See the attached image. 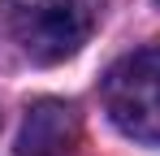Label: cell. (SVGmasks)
I'll list each match as a JSON object with an SVG mask.
<instances>
[{
  "mask_svg": "<svg viewBox=\"0 0 160 156\" xmlns=\"http://www.w3.org/2000/svg\"><path fill=\"white\" fill-rule=\"evenodd\" d=\"M156 4H160V0H156Z\"/></svg>",
  "mask_w": 160,
  "mask_h": 156,
  "instance_id": "4",
  "label": "cell"
},
{
  "mask_svg": "<svg viewBox=\"0 0 160 156\" xmlns=\"http://www.w3.org/2000/svg\"><path fill=\"white\" fill-rule=\"evenodd\" d=\"M108 0H0L9 30L30 61L56 65L91 39Z\"/></svg>",
  "mask_w": 160,
  "mask_h": 156,
  "instance_id": "1",
  "label": "cell"
},
{
  "mask_svg": "<svg viewBox=\"0 0 160 156\" xmlns=\"http://www.w3.org/2000/svg\"><path fill=\"white\" fill-rule=\"evenodd\" d=\"M78 139V117L65 100H39L26 108V122L18 134L22 156H61Z\"/></svg>",
  "mask_w": 160,
  "mask_h": 156,
  "instance_id": "3",
  "label": "cell"
},
{
  "mask_svg": "<svg viewBox=\"0 0 160 156\" xmlns=\"http://www.w3.org/2000/svg\"><path fill=\"white\" fill-rule=\"evenodd\" d=\"M104 113L126 139L160 143V48H138L104 74Z\"/></svg>",
  "mask_w": 160,
  "mask_h": 156,
  "instance_id": "2",
  "label": "cell"
}]
</instances>
